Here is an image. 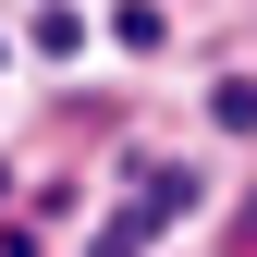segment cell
<instances>
[{"label":"cell","instance_id":"1","mask_svg":"<svg viewBox=\"0 0 257 257\" xmlns=\"http://www.w3.org/2000/svg\"><path fill=\"white\" fill-rule=\"evenodd\" d=\"M245 233H257V208H245Z\"/></svg>","mask_w":257,"mask_h":257}]
</instances>
